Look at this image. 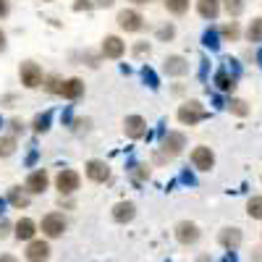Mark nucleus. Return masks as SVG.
<instances>
[{
	"label": "nucleus",
	"mask_w": 262,
	"mask_h": 262,
	"mask_svg": "<svg viewBox=\"0 0 262 262\" xmlns=\"http://www.w3.org/2000/svg\"><path fill=\"white\" fill-rule=\"evenodd\" d=\"M0 262H18L13 254H0Z\"/></svg>",
	"instance_id": "nucleus-38"
},
{
	"label": "nucleus",
	"mask_w": 262,
	"mask_h": 262,
	"mask_svg": "<svg viewBox=\"0 0 262 262\" xmlns=\"http://www.w3.org/2000/svg\"><path fill=\"white\" fill-rule=\"evenodd\" d=\"M3 48H6V32L0 29V50H3Z\"/></svg>",
	"instance_id": "nucleus-40"
},
{
	"label": "nucleus",
	"mask_w": 262,
	"mask_h": 262,
	"mask_svg": "<svg viewBox=\"0 0 262 262\" xmlns=\"http://www.w3.org/2000/svg\"><path fill=\"white\" fill-rule=\"evenodd\" d=\"M8 128H11V137H13V134H21V131H24V123L13 118V121H8Z\"/></svg>",
	"instance_id": "nucleus-33"
},
{
	"label": "nucleus",
	"mask_w": 262,
	"mask_h": 262,
	"mask_svg": "<svg viewBox=\"0 0 262 262\" xmlns=\"http://www.w3.org/2000/svg\"><path fill=\"white\" fill-rule=\"evenodd\" d=\"M163 71H165L168 76H184V74L189 71V63H186V58H181V55H168V58L163 60Z\"/></svg>",
	"instance_id": "nucleus-14"
},
{
	"label": "nucleus",
	"mask_w": 262,
	"mask_h": 262,
	"mask_svg": "<svg viewBox=\"0 0 262 262\" xmlns=\"http://www.w3.org/2000/svg\"><path fill=\"white\" fill-rule=\"evenodd\" d=\"M165 8L173 13V16H184L189 11V0H165Z\"/></svg>",
	"instance_id": "nucleus-22"
},
{
	"label": "nucleus",
	"mask_w": 262,
	"mask_h": 262,
	"mask_svg": "<svg viewBox=\"0 0 262 262\" xmlns=\"http://www.w3.org/2000/svg\"><path fill=\"white\" fill-rule=\"evenodd\" d=\"M8 11H11V8H8V0H0V18H6Z\"/></svg>",
	"instance_id": "nucleus-35"
},
{
	"label": "nucleus",
	"mask_w": 262,
	"mask_h": 262,
	"mask_svg": "<svg viewBox=\"0 0 262 262\" xmlns=\"http://www.w3.org/2000/svg\"><path fill=\"white\" fill-rule=\"evenodd\" d=\"M191 163H194L196 170H212L215 168V152L210 147H194Z\"/></svg>",
	"instance_id": "nucleus-8"
},
{
	"label": "nucleus",
	"mask_w": 262,
	"mask_h": 262,
	"mask_svg": "<svg viewBox=\"0 0 262 262\" xmlns=\"http://www.w3.org/2000/svg\"><path fill=\"white\" fill-rule=\"evenodd\" d=\"M176 238H179V244H184V247L196 244V238H200V228H196V223H191V221H181L176 226Z\"/></svg>",
	"instance_id": "nucleus-10"
},
{
	"label": "nucleus",
	"mask_w": 262,
	"mask_h": 262,
	"mask_svg": "<svg viewBox=\"0 0 262 262\" xmlns=\"http://www.w3.org/2000/svg\"><path fill=\"white\" fill-rule=\"evenodd\" d=\"M48 184H50V176L45 170H32L29 173V179H27V184H24V189L29 191V194H42L48 189Z\"/></svg>",
	"instance_id": "nucleus-12"
},
{
	"label": "nucleus",
	"mask_w": 262,
	"mask_h": 262,
	"mask_svg": "<svg viewBox=\"0 0 262 262\" xmlns=\"http://www.w3.org/2000/svg\"><path fill=\"white\" fill-rule=\"evenodd\" d=\"M228 111H231L233 116H247V113H249V105H247L244 100H238V97H231Z\"/></svg>",
	"instance_id": "nucleus-26"
},
{
	"label": "nucleus",
	"mask_w": 262,
	"mask_h": 262,
	"mask_svg": "<svg viewBox=\"0 0 262 262\" xmlns=\"http://www.w3.org/2000/svg\"><path fill=\"white\" fill-rule=\"evenodd\" d=\"M134 215H137V205L134 202H118L113 207V221L116 223H131Z\"/></svg>",
	"instance_id": "nucleus-16"
},
{
	"label": "nucleus",
	"mask_w": 262,
	"mask_h": 262,
	"mask_svg": "<svg viewBox=\"0 0 262 262\" xmlns=\"http://www.w3.org/2000/svg\"><path fill=\"white\" fill-rule=\"evenodd\" d=\"M63 231H66V217L60 212H50L42 217V233L48 238H58V236H63Z\"/></svg>",
	"instance_id": "nucleus-6"
},
{
	"label": "nucleus",
	"mask_w": 262,
	"mask_h": 262,
	"mask_svg": "<svg viewBox=\"0 0 262 262\" xmlns=\"http://www.w3.org/2000/svg\"><path fill=\"white\" fill-rule=\"evenodd\" d=\"M221 34H223V39H238V24H236V21H231V24H226L223 29H221Z\"/></svg>",
	"instance_id": "nucleus-29"
},
{
	"label": "nucleus",
	"mask_w": 262,
	"mask_h": 262,
	"mask_svg": "<svg viewBox=\"0 0 262 262\" xmlns=\"http://www.w3.org/2000/svg\"><path fill=\"white\" fill-rule=\"evenodd\" d=\"M116 21H118V27H121L123 32H139V29L144 27V16H142L139 11H134V8H123Z\"/></svg>",
	"instance_id": "nucleus-5"
},
{
	"label": "nucleus",
	"mask_w": 262,
	"mask_h": 262,
	"mask_svg": "<svg viewBox=\"0 0 262 262\" xmlns=\"http://www.w3.org/2000/svg\"><path fill=\"white\" fill-rule=\"evenodd\" d=\"M6 233H8V223L0 221V236H6Z\"/></svg>",
	"instance_id": "nucleus-39"
},
{
	"label": "nucleus",
	"mask_w": 262,
	"mask_h": 262,
	"mask_svg": "<svg viewBox=\"0 0 262 262\" xmlns=\"http://www.w3.org/2000/svg\"><path fill=\"white\" fill-rule=\"evenodd\" d=\"M55 186H58L60 196H63V194H74V191L81 186V179H79V173H76V170L66 168V170H60L58 176H55Z\"/></svg>",
	"instance_id": "nucleus-4"
},
{
	"label": "nucleus",
	"mask_w": 262,
	"mask_h": 262,
	"mask_svg": "<svg viewBox=\"0 0 262 262\" xmlns=\"http://www.w3.org/2000/svg\"><path fill=\"white\" fill-rule=\"evenodd\" d=\"M173 37H176V27H173V24H163V27L158 29V39L168 42V39H173Z\"/></svg>",
	"instance_id": "nucleus-30"
},
{
	"label": "nucleus",
	"mask_w": 262,
	"mask_h": 262,
	"mask_svg": "<svg viewBox=\"0 0 262 262\" xmlns=\"http://www.w3.org/2000/svg\"><path fill=\"white\" fill-rule=\"evenodd\" d=\"M131 3H137V6H147L149 0H131Z\"/></svg>",
	"instance_id": "nucleus-41"
},
{
	"label": "nucleus",
	"mask_w": 262,
	"mask_h": 262,
	"mask_svg": "<svg viewBox=\"0 0 262 262\" xmlns=\"http://www.w3.org/2000/svg\"><path fill=\"white\" fill-rule=\"evenodd\" d=\"M102 55L105 58H111V60H116V58H121L123 53H126V45H123V39L121 37H116V34H107L105 39H102Z\"/></svg>",
	"instance_id": "nucleus-11"
},
{
	"label": "nucleus",
	"mask_w": 262,
	"mask_h": 262,
	"mask_svg": "<svg viewBox=\"0 0 262 262\" xmlns=\"http://www.w3.org/2000/svg\"><path fill=\"white\" fill-rule=\"evenodd\" d=\"M90 8H92V3H86V0H84V3H81V0L74 3V11H90Z\"/></svg>",
	"instance_id": "nucleus-36"
},
{
	"label": "nucleus",
	"mask_w": 262,
	"mask_h": 262,
	"mask_svg": "<svg viewBox=\"0 0 262 262\" xmlns=\"http://www.w3.org/2000/svg\"><path fill=\"white\" fill-rule=\"evenodd\" d=\"M179 121L184 123V126H196L200 121H205L207 118V111H205V105L200 102V100H189V102H184L181 107H179Z\"/></svg>",
	"instance_id": "nucleus-1"
},
{
	"label": "nucleus",
	"mask_w": 262,
	"mask_h": 262,
	"mask_svg": "<svg viewBox=\"0 0 262 262\" xmlns=\"http://www.w3.org/2000/svg\"><path fill=\"white\" fill-rule=\"evenodd\" d=\"M123 134L128 139H142L147 134V121L142 116H126L123 121Z\"/></svg>",
	"instance_id": "nucleus-9"
},
{
	"label": "nucleus",
	"mask_w": 262,
	"mask_h": 262,
	"mask_svg": "<svg viewBox=\"0 0 262 262\" xmlns=\"http://www.w3.org/2000/svg\"><path fill=\"white\" fill-rule=\"evenodd\" d=\"M247 39H249V42H262V18H254L252 24H249Z\"/></svg>",
	"instance_id": "nucleus-25"
},
{
	"label": "nucleus",
	"mask_w": 262,
	"mask_h": 262,
	"mask_svg": "<svg viewBox=\"0 0 262 262\" xmlns=\"http://www.w3.org/2000/svg\"><path fill=\"white\" fill-rule=\"evenodd\" d=\"M84 170H86V176H90V181H95V184H105L111 179V165L105 160H86Z\"/></svg>",
	"instance_id": "nucleus-7"
},
{
	"label": "nucleus",
	"mask_w": 262,
	"mask_h": 262,
	"mask_svg": "<svg viewBox=\"0 0 262 262\" xmlns=\"http://www.w3.org/2000/svg\"><path fill=\"white\" fill-rule=\"evenodd\" d=\"M160 147H163V155L176 158L186 147V134H181V131H168V134L163 137V142H160Z\"/></svg>",
	"instance_id": "nucleus-3"
},
{
	"label": "nucleus",
	"mask_w": 262,
	"mask_h": 262,
	"mask_svg": "<svg viewBox=\"0 0 262 262\" xmlns=\"http://www.w3.org/2000/svg\"><path fill=\"white\" fill-rule=\"evenodd\" d=\"M217 242H221L226 249H238V247H242V231H238V228H223L221 231V236H217Z\"/></svg>",
	"instance_id": "nucleus-18"
},
{
	"label": "nucleus",
	"mask_w": 262,
	"mask_h": 262,
	"mask_svg": "<svg viewBox=\"0 0 262 262\" xmlns=\"http://www.w3.org/2000/svg\"><path fill=\"white\" fill-rule=\"evenodd\" d=\"M32 128L37 131V134H42V131H48V128H50V113H42V116H37V118H34V123H32Z\"/></svg>",
	"instance_id": "nucleus-28"
},
{
	"label": "nucleus",
	"mask_w": 262,
	"mask_h": 262,
	"mask_svg": "<svg viewBox=\"0 0 262 262\" xmlns=\"http://www.w3.org/2000/svg\"><path fill=\"white\" fill-rule=\"evenodd\" d=\"M45 90H48V92H53V95H60L63 81H60L58 76H50V79H48V84H45Z\"/></svg>",
	"instance_id": "nucleus-31"
},
{
	"label": "nucleus",
	"mask_w": 262,
	"mask_h": 262,
	"mask_svg": "<svg viewBox=\"0 0 262 262\" xmlns=\"http://www.w3.org/2000/svg\"><path fill=\"white\" fill-rule=\"evenodd\" d=\"M95 6H100V8H111V6H113V0H95Z\"/></svg>",
	"instance_id": "nucleus-37"
},
{
	"label": "nucleus",
	"mask_w": 262,
	"mask_h": 262,
	"mask_svg": "<svg viewBox=\"0 0 262 262\" xmlns=\"http://www.w3.org/2000/svg\"><path fill=\"white\" fill-rule=\"evenodd\" d=\"M50 257V244L42 242V238H34V242H29L27 247V259L29 262H45Z\"/></svg>",
	"instance_id": "nucleus-13"
},
{
	"label": "nucleus",
	"mask_w": 262,
	"mask_h": 262,
	"mask_svg": "<svg viewBox=\"0 0 262 262\" xmlns=\"http://www.w3.org/2000/svg\"><path fill=\"white\" fill-rule=\"evenodd\" d=\"M196 11H200L202 18L215 21L217 13H221V0H196Z\"/></svg>",
	"instance_id": "nucleus-19"
},
{
	"label": "nucleus",
	"mask_w": 262,
	"mask_h": 262,
	"mask_svg": "<svg viewBox=\"0 0 262 262\" xmlns=\"http://www.w3.org/2000/svg\"><path fill=\"white\" fill-rule=\"evenodd\" d=\"M18 79L27 90H37V86L45 84V76H42V69L34 63V60H24L18 66Z\"/></svg>",
	"instance_id": "nucleus-2"
},
{
	"label": "nucleus",
	"mask_w": 262,
	"mask_h": 262,
	"mask_svg": "<svg viewBox=\"0 0 262 262\" xmlns=\"http://www.w3.org/2000/svg\"><path fill=\"white\" fill-rule=\"evenodd\" d=\"M223 6H226L228 16H242V11H244V0H223Z\"/></svg>",
	"instance_id": "nucleus-27"
},
{
	"label": "nucleus",
	"mask_w": 262,
	"mask_h": 262,
	"mask_svg": "<svg viewBox=\"0 0 262 262\" xmlns=\"http://www.w3.org/2000/svg\"><path fill=\"white\" fill-rule=\"evenodd\" d=\"M196 262H212L210 257H200V259H196Z\"/></svg>",
	"instance_id": "nucleus-42"
},
{
	"label": "nucleus",
	"mask_w": 262,
	"mask_h": 262,
	"mask_svg": "<svg viewBox=\"0 0 262 262\" xmlns=\"http://www.w3.org/2000/svg\"><path fill=\"white\" fill-rule=\"evenodd\" d=\"M16 152V137H0V158H11Z\"/></svg>",
	"instance_id": "nucleus-23"
},
{
	"label": "nucleus",
	"mask_w": 262,
	"mask_h": 262,
	"mask_svg": "<svg viewBox=\"0 0 262 262\" xmlns=\"http://www.w3.org/2000/svg\"><path fill=\"white\" fill-rule=\"evenodd\" d=\"M212 81H215V86H217L221 92H228V95H231V92L236 90V76H233V74H228L226 69H221V71H217Z\"/></svg>",
	"instance_id": "nucleus-20"
},
{
	"label": "nucleus",
	"mask_w": 262,
	"mask_h": 262,
	"mask_svg": "<svg viewBox=\"0 0 262 262\" xmlns=\"http://www.w3.org/2000/svg\"><path fill=\"white\" fill-rule=\"evenodd\" d=\"M84 95V81L81 79H66L63 81V90H60V97H66V100H79Z\"/></svg>",
	"instance_id": "nucleus-17"
},
{
	"label": "nucleus",
	"mask_w": 262,
	"mask_h": 262,
	"mask_svg": "<svg viewBox=\"0 0 262 262\" xmlns=\"http://www.w3.org/2000/svg\"><path fill=\"white\" fill-rule=\"evenodd\" d=\"M144 53L149 55V45H144V42H142V45H137V48H134V55H144Z\"/></svg>",
	"instance_id": "nucleus-34"
},
{
	"label": "nucleus",
	"mask_w": 262,
	"mask_h": 262,
	"mask_svg": "<svg viewBox=\"0 0 262 262\" xmlns=\"http://www.w3.org/2000/svg\"><path fill=\"white\" fill-rule=\"evenodd\" d=\"M247 212H249V217H254V221H262V196H252V200L247 202Z\"/></svg>",
	"instance_id": "nucleus-24"
},
{
	"label": "nucleus",
	"mask_w": 262,
	"mask_h": 262,
	"mask_svg": "<svg viewBox=\"0 0 262 262\" xmlns=\"http://www.w3.org/2000/svg\"><path fill=\"white\" fill-rule=\"evenodd\" d=\"M13 228H16V231H13V236L18 238V242H32L34 233H37V223H34V221H29V217H21V221H18Z\"/></svg>",
	"instance_id": "nucleus-15"
},
{
	"label": "nucleus",
	"mask_w": 262,
	"mask_h": 262,
	"mask_svg": "<svg viewBox=\"0 0 262 262\" xmlns=\"http://www.w3.org/2000/svg\"><path fill=\"white\" fill-rule=\"evenodd\" d=\"M8 202H11L16 210H24V207H29V191H27V189H21V186L8 189Z\"/></svg>",
	"instance_id": "nucleus-21"
},
{
	"label": "nucleus",
	"mask_w": 262,
	"mask_h": 262,
	"mask_svg": "<svg viewBox=\"0 0 262 262\" xmlns=\"http://www.w3.org/2000/svg\"><path fill=\"white\" fill-rule=\"evenodd\" d=\"M131 173H134L137 181H147L149 179V168H144V165H134V170H131Z\"/></svg>",
	"instance_id": "nucleus-32"
}]
</instances>
